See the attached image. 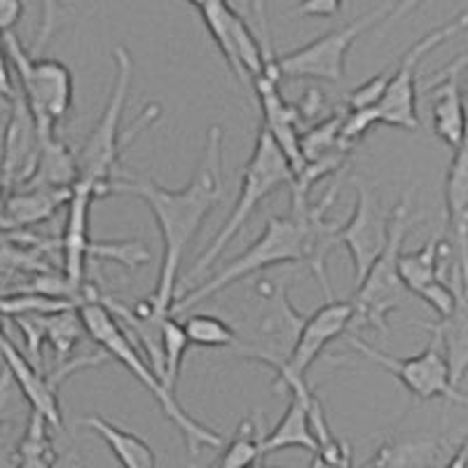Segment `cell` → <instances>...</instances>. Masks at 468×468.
<instances>
[{"label":"cell","instance_id":"7","mask_svg":"<svg viewBox=\"0 0 468 468\" xmlns=\"http://www.w3.org/2000/svg\"><path fill=\"white\" fill-rule=\"evenodd\" d=\"M291 265V262H304V237L303 228L291 213L286 216H270L262 234L258 237L244 253L229 261L216 277L207 279L204 283L186 292L178 303L171 307V314L178 316L204 300L216 298L218 292L228 291L232 283L246 277H256L261 271L274 265Z\"/></svg>","mask_w":468,"mask_h":468},{"label":"cell","instance_id":"33","mask_svg":"<svg viewBox=\"0 0 468 468\" xmlns=\"http://www.w3.org/2000/svg\"><path fill=\"white\" fill-rule=\"evenodd\" d=\"M27 408L28 403L24 399L22 388L16 384L15 375L10 373V367L3 363L0 366V426L16 424L24 417V410Z\"/></svg>","mask_w":468,"mask_h":468},{"label":"cell","instance_id":"15","mask_svg":"<svg viewBox=\"0 0 468 468\" xmlns=\"http://www.w3.org/2000/svg\"><path fill=\"white\" fill-rule=\"evenodd\" d=\"M342 190V176H335L333 186L325 190L324 197L319 199V204H309L307 195L303 192L291 190V216L300 223L304 237V262L307 270L314 274V279L319 282V286L324 288L325 298H333V288L328 282V258L335 253V249L340 246V229L342 225L335 220L325 218L328 208L333 207V202L337 199Z\"/></svg>","mask_w":468,"mask_h":468},{"label":"cell","instance_id":"17","mask_svg":"<svg viewBox=\"0 0 468 468\" xmlns=\"http://www.w3.org/2000/svg\"><path fill=\"white\" fill-rule=\"evenodd\" d=\"M463 96H466V124L445 176V239L452 249L450 274H459L463 288L468 291V90Z\"/></svg>","mask_w":468,"mask_h":468},{"label":"cell","instance_id":"3","mask_svg":"<svg viewBox=\"0 0 468 468\" xmlns=\"http://www.w3.org/2000/svg\"><path fill=\"white\" fill-rule=\"evenodd\" d=\"M112 61H115V75H112V87L106 108H103L99 122L94 124L82 148L75 153V157H78V174H80L78 183L91 187L99 199L111 195L112 181L120 176L117 169H120V154H122V150L129 148V144L144 129H148L162 112L157 103H150V106L141 111L139 120L132 124L129 132H120V120H122L133 80V58L127 48L117 45L112 49Z\"/></svg>","mask_w":468,"mask_h":468},{"label":"cell","instance_id":"4","mask_svg":"<svg viewBox=\"0 0 468 468\" xmlns=\"http://www.w3.org/2000/svg\"><path fill=\"white\" fill-rule=\"evenodd\" d=\"M78 309H80L87 335H90L96 345L101 346V351H106L108 356L122 363L129 373L148 388L150 394H153V399L157 400V405L162 408V412L166 415V420L181 431L190 457H197L202 447L225 445L223 433H218L216 429H208L202 421L195 420L190 412H186V408L178 403L174 391H169L166 384L162 382L160 375L154 373L153 366H150L148 358H145V354L141 351V346L133 345L127 328H122V324L112 316V312L106 304L85 303Z\"/></svg>","mask_w":468,"mask_h":468},{"label":"cell","instance_id":"39","mask_svg":"<svg viewBox=\"0 0 468 468\" xmlns=\"http://www.w3.org/2000/svg\"><path fill=\"white\" fill-rule=\"evenodd\" d=\"M7 54H5V48H3V43H0V94L5 96L7 101L12 103V99H15L19 91L15 90V78L10 75V66H7Z\"/></svg>","mask_w":468,"mask_h":468},{"label":"cell","instance_id":"32","mask_svg":"<svg viewBox=\"0 0 468 468\" xmlns=\"http://www.w3.org/2000/svg\"><path fill=\"white\" fill-rule=\"evenodd\" d=\"M342 120H345V115H342V112H335V115L325 117V120L316 122L312 129L303 132L300 145H303L304 165H307V162L321 160V157L335 153V150L340 148Z\"/></svg>","mask_w":468,"mask_h":468},{"label":"cell","instance_id":"42","mask_svg":"<svg viewBox=\"0 0 468 468\" xmlns=\"http://www.w3.org/2000/svg\"><path fill=\"white\" fill-rule=\"evenodd\" d=\"M340 468H354V463H351V452H349V447H346V452H345V459H342Z\"/></svg>","mask_w":468,"mask_h":468},{"label":"cell","instance_id":"27","mask_svg":"<svg viewBox=\"0 0 468 468\" xmlns=\"http://www.w3.org/2000/svg\"><path fill=\"white\" fill-rule=\"evenodd\" d=\"M80 424L106 442L112 457L122 463V468H157L154 450L136 433L127 431L122 426L112 424L99 415L85 417Z\"/></svg>","mask_w":468,"mask_h":468},{"label":"cell","instance_id":"16","mask_svg":"<svg viewBox=\"0 0 468 468\" xmlns=\"http://www.w3.org/2000/svg\"><path fill=\"white\" fill-rule=\"evenodd\" d=\"M452 267V249L445 237H431L421 249L400 253L399 271L408 292L424 300L429 307L442 314L452 304V286L445 282V270Z\"/></svg>","mask_w":468,"mask_h":468},{"label":"cell","instance_id":"35","mask_svg":"<svg viewBox=\"0 0 468 468\" xmlns=\"http://www.w3.org/2000/svg\"><path fill=\"white\" fill-rule=\"evenodd\" d=\"M15 324L16 328L22 330L24 340H27V356L31 358L33 366L40 367L43 345L48 342V316H40V314L15 316Z\"/></svg>","mask_w":468,"mask_h":468},{"label":"cell","instance_id":"30","mask_svg":"<svg viewBox=\"0 0 468 468\" xmlns=\"http://www.w3.org/2000/svg\"><path fill=\"white\" fill-rule=\"evenodd\" d=\"M183 328H186L190 345L197 346H229L232 349L234 340H237L232 325L223 316L207 314V312L187 316L183 321Z\"/></svg>","mask_w":468,"mask_h":468},{"label":"cell","instance_id":"12","mask_svg":"<svg viewBox=\"0 0 468 468\" xmlns=\"http://www.w3.org/2000/svg\"><path fill=\"white\" fill-rule=\"evenodd\" d=\"M0 358L10 367V373L15 375L16 384L22 388L24 399H27L33 415L43 417L52 431H61L64 429L61 405H58V388H61V384L70 375L82 370V367L101 366L111 356H108L106 351H101V354H87L82 358H70L69 363H61V366L54 367L52 373H43V367L33 366L31 358L24 351H19V346L10 337H5V340L0 342Z\"/></svg>","mask_w":468,"mask_h":468},{"label":"cell","instance_id":"18","mask_svg":"<svg viewBox=\"0 0 468 468\" xmlns=\"http://www.w3.org/2000/svg\"><path fill=\"white\" fill-rule=\"evenodd\" d=\"M96 199L99 197L91 187L75 183L66 207V223L58 239V250H61V274L75 286L87 283V261L101 258V241L96 244L90 237V213Z\"/></svg>","mask_w":468,"mask_h":468},{"label":"cell","instance_id":"14","mask_svg":"<svg viewBox=\"0 0 468 468\" xmlns=\"http://www.w3.org/2000/svg\"><path fill=\"white\" fill-rule=\"evenodd\" d=\"M354 186H356V207L345 228L340 229V244L349 250L354 282L358 286L387 249L391 213L384 211L382 199L373 186H367L363 178H354Z\"/></svg>","mask_w":468,"mask_h":468},{"label":"cell","instance_id":"38","mask_svg":"<svg viewBox=\"0 0 468 468\" xmlns=\"http://www.w3.org/2000/svg\"><path fill=\"white\" fill-rule=\"evenodd\" d=\"M24 5L22 3H0V40L12 33L10 28L19 22V16H22Z\"/></svg>","mask_w":468,"mask_h":468},{"label":"cell","instance_id":"31","mask_svg":"<svg viewBox=\"0 0 468 468\" xmlns=\"http://www.w3.org/2000/svg\"><path fill=\"white\" fill-rule=\"evenodd\" d=\"M187 346H190V340L186 335V328L174 314H169L162 328V354H165V384L174 394Z\"/></svg>","mask_w":468,"mask_h":468},{"label":"cell","instance_id":"25","mask_svg":"<svg viewBox=\"0 0 468 468\" xmlns=\"http://www.w3.org/2000/svg\"><path fill=\"white\" fill-rule=\"evenodd\" d=\"M73 190L52 187H16L10 192L5 208V232H24L27 228L49 220L61 207H69Z\"/></svg>","mask_w":468,"mask_h":468},{"label":"cell","instance_id":"26","mask_svg":"<svg viewBox=\"0 0 468 468\" xmlns=\"http://www.w3.org/2000/svg\"><path fill=\"white\" fill-rule=\"evenodd\" d=\"M80 174H78V157L73 150L52 136H40V153H37L36 171L27 186L31 187H52V190H73ZM24 187V186H22Z\"/></svg>","mask_w":468,"mask_h":468},{"label":"cell","instance_id":"19","mask_svg":"<svg viewBox=\"0 0 468 468\" xmlns=\"http://www.w3.org/2000/svg\"><path fill=\"white\" fill-rule=\"evenodd\" d=\"M12 112L3 133V154H0V178L10 187H22L31 181L40 153V132L28 111L22 94L12 99Z\"/></svg>","mask_w":468,"mask_h":468},{"label":"cell","instance_id":"28","mask_svg":"<svg viewBox=\"0 0 468 468\" xmlns=\"http://www.w3.org/2000/svg\"><path fill=\"white\" fill-rule=\"evenodd\" d=\"M262 441H265V433H262L261 415H256L253 420L246 417L239 429L234 431V436L225 441L223 454H220L216 468L256 466V463H261V457H265L262 454Z\"/></svg>","mask_w":468,"mask_h":468},{"label":"cell","instance_id":"8","mask_svg":"<svg viewBox=\"0 0 468 468\" xmlns=\"http://www.w3.org/2000/svg\"><path fill=\"white\" fill-rule=\"evenodd\" d=\"M3 48L10 64L15 66L19 94L36 120L37 132L40 136H52L57 133L58 122L73 108V73L57 58L31 54V49L24 48L15 33H7L3 37Z\"/></svg>","mask_w":468,"mask_h":468},{"label":"cell","instance_id":"5","mask_svg":"<svg viewBox=\"0 0 468 468\" xmlns=\"http://www.w3.org/2000/svg\"><path fill=\"white\" fill-rule=\"evenodd\" d=\"M292 181H295L292 166L288 165V160L283 157L279 145L271 141L270 133L261 127L256 145H253V153H250L249 162H246L244 166V176H241L237 202H234L232 211H229L228 220L223 223L220 232L213 237L211 244L204 249L202 256L192 262L187 274L181 279V283H178V292H176V303H178L186 292H190L192 283L197 282V279H202L208 271V267L223 256V250L228 249V246L232 244L234 237L244 229V225L249 223L253 211L261 207L262 199L274 195L279 187L292 186Z\"/></svg>","mask_w":468,"mask_h":468},{"label":"cell","instance_id":"24","mask_svg":"<svg viewBox=\"0 0 468 468\" xmlns=\"http://www.w3.org/2000/svg\"><path fill=\"white\" fill-rule=\"evenodd\" d=\"M314 396L316 394L309 387L292 391L283 417L277 421V426L270 433H265L262 454L291 450V447H300V450L319 454V445H316L312 426H309V403H312Z\"/></svg>","mask_w":468,"mask_h":468},{"label":"cell","instance_id":"1","mask_svg":"<svg viewBox=\"0 0 468 468\" xmlns=\"http://www.w3.org/2000/svg\"><path fill=\"white\" fill-rule=\"evenodd\" d=\"M133 195L144 199L160 225L162 234V265L157 286H154L150 303L157 312L171 314L178 292V271L183 258L190 249L195 234L202 228L204 218L223 199V127L213 124L207 132L204 154L197 171L181 190H166L160 183L145 176L120 174L112 181L111 195Z\"/></svg>","mask_w":468,"mask_h":468},{"label":"cell","instance_id":"29","mask_svg":"<svg viewBox=\"0 0 468 468\" xmlns=\"http://www.w3.org/2000/svg\"><path fill=\"white\" fill-rule=\"evenodd\" d=\"M82 335H87V330L78 307L48 316V342L57 354V366L70 361V354L82 340Z\"/></svg>","mask_w":468,"mask_h":468},{"label":"cell","instance_id":"23","mask_svg":"<svg viewBox=\"0 0 468 468\" xmlns=\"http://www.w3.org/2000/svg\"><path fill=\"white\" fill-rule=\"evenodd\" d=\"M192 10H197L199 19L207 27L208 36L213 37V43L218 45L220 54H223L225 64L232 70V75L246 90H253V82L246 75L244 66H241L239 57V24L244 16L237 12V7L228 5V3H216V0H208V3H190Z\"/></svg>","mask_w":468,"mask_h":468},{"label":"cell","instance_id":"11","mask_svg":"<svg viewBox=\"0 0 468 468\" xmlns=\"http://www.w3.org/2000/svg\"><path fill=\"white\" fill-rule=\"evenodd\" d=\"M468 28V10L450 19L442 27L433 28L426 36H421L412 48L400 57L399 66L391 70L387 91L379 101V124L384 127L405 129V132H417L420 129V115H417V66L426 54L436 49L438 45L447 43L450 37Z\"/></svg>","mask_w":468,"mask_h":468},{"label":"cell","instance_id":"37","mask_svg":"<svg viewBox=\"0 0 468 468\" xmlns=\"http://www.w3.org/2000/svg\"><path fill=\"white\" fill-rule=\"evenodd\" d=\"M324 106H325L324 94H321L319 90H309L307 94H304L303 101H300V106H295L298 108L300 122H304V120H312L314 115L324 112Z\"/></svg>","mask_w":468,"mask_h":468},{"label":"cell","instance_id":"2","mask_svg":"<svg viewBox=\"0 0 468 468\" xmlns=\"http://www.w3.org/2000/svg\"><path fill=\"white\" fill-rule=\"evenodd\" d=\"M223 319L237 335L234 354L262 363L277 375L298 345L307 316L292 307L288 279L261 277L250 283L246 298H237L225 307Z\"/></svg>","mask_w":468,"mask_h":468},{"label":"cell","instance_id":"40","mask_svg":"<svg viewBox=\"0 0 468 468\" xmlns=\"http://www.w3.org/2000/svg\"><path fill=\"white\" fill-rule=\"evenodd\" d=\"M442 468H468V433L457 447H454L452 457L447 459V463Z\"/></svg>","mask_w":468,"mask_h":468},{"label":"cell","instance_id":"36","mask_svg":"<svg viewBox=\"0 0 468 468\" xmlns=\"http://www.w3.org/2000/svg\"><path fill=\"white\" fill-rule=\"evenodd\" d=\"M340 0H307V3H300L295 5L292 15L298 16H316V19H330L342 12Z\"/></svg>","mask_w":468,"mask_h":468},{"label":"cell","instance_id":"22","mask_svg":"<svg viewBox=\"0 0 468 468\" xmlns=\"http://www.w3.org/2000/svg\"><path fill=\"white\" fill-rule=\"evenodd\" d=\"M426 90H433V133L454 150L462 141L463 124H466V96L462 94V87H459V73L441 70L433 80L426 82Z\"/></svg>","mask_w":468,"mask_h":468},{"label":"cell","instance_id":"20","mask_svg":"<svg viewBox=\"0 0 468 468\" xmlns=\"http://www.w3.org/2000/svg\"><path fill=\"white\" fill-rule=\"evenodd\" d=\"M450 283L454 288L452 312L445 319H438L436 324H421V328L442 342L452 382L459 387L468 375V291L463 288L459 274H450Z\"/></svg>","mask_w":468,"mask_h":468},{"label":"cell","instance_id":"9","mask_svg":"<svg viewBox=\"0 0 468 468\" xmlns=\"http://www.w3.org/2000/svg\"><path fill=\"white\" fill-rule=\"evenodd\" d=\"M417 3H384V5L373 7L366 15L356 16L354 22L337 27L333 31L324 33L312 43L303 45V48L292 49L288 54H279L277 57V70L279 75L288 78V80H303V78H312V80L324 82H337L345 80L346 69V54H349L351 45L356 43L358 37L366 31L379 24L387 16L396 15V12L415 10Z\"/></svg>","mask_w":468,"mask_h":468},{"label":"cell","instance_id":"44","mask_svg":"<svg viewBox=\"0 0 468 468\" xmlns=\"http://www.w3.org/2000/svg\"><path fill=\"white\" fill-rule=\"evenodd\" d=\"M3 282H5V277H3V274H0V283H3Z\"/></svg>","mask_w":468,"mask_h":468},{"label":"cell","instance_id":"6","mask_svg":"<svg viewBox=\"0 0 468 468\" xmlns=\"http://www.w3.org/2000/svg\"><path fill=\"white\" fill-rule=\"evenodd\" d=\"M424 218V213L412 211V190H405L400 202L391 211V232L388 244L382 256L375 261L370 271L356 286L351 298L354 319L349 325V335H356L361 328H375L387 333V319L403 307L408 300V288L399 271V258L403 253V244L408 239L412 225Z\"/></svg>","mask_w":468,"mask_h":468},{"label":"cell","instance_id":"10","mask_svg":"<svg viewBox=\"0 0 468 468\" xmlns=\"http://www.w3.org/2000/svg\"><path fill=\"white\" fill-rule=\"evenodd\" d=\"M346 340H349V346L356 351L358 356L378 363L388 375H394L408 388V394L415 396L417 400L445 399L459 405H468V391H462L452 382L445 349H442V342L436 335H431L429 345L420 354L408 358L391 356L387 351H379L378 346L358 340V335H346Z\"/></svg>","mask_w":468,"mask_h":468},{"label":"cell","instance_id":"41","mask_svg":"<svg viewBox=\"0 0 468 468\" xmlns=\"http://www.w3.org/2000/svg\"><path fill=\"white\" fill-rule=\"evenodd\" d=\"M7 197H10V190L0 178V229H5V208H7Z\"/></svg>","mask_w":468,"mask_h":468},{"label":"cell","instance_id":"21","mask_svg":"<svg viewBox=\"0 0 468 468\" xmlns=\"http://www.w3.org/2000/svg\"><path fill=\"white\" fill-rule=\"evenodd\" d=\"M454 447L447 438L420 436L387 441L363 468H442Z\"/></svg>","mask_w":468,"mask_h":468},{"label":"cell","instance_id":"34","mask_svg":"<svg viewBox=\"0 0 468 468\" xmlns=\"http://www.w3.org/2000/svg\"><path fill=\"white\" fill-rule=\"evenodd\" d=\"M375 124H379L378 108H367V111H346L340 129V150L354 153L358 141H361Z\"/></svg>","mask_w":468,"mask_h":468},{"label":"cell","instance_id":"43","mask_svg":"<svg viewBox=\"0 0 468 468\" xmlns=\"http://www.w3.org/2000/svg\"><path fill=\"white\" fill-rule=\"evenodd\" d=\"M7 337V333H5V328H3V312H0V342L5 340Z\"/></svg>","mask_w":468,"mask_h":468},{"label":"cell","instance_id":"13","mask_svg":"<svg viewBox=\"0 0 468 468\" xmlns=\"http://www.w3.org/2000/svg\"><path fill=\"white\" fill-rule=\"evenodd\" d=\"M354 319L351 300H328L314 314H309L286 366L274 375V391H298L307 387V370L319 361L325 346L346 333Z\"/></svg>","mask_w":468,"mask_h":468}]
</instances>
